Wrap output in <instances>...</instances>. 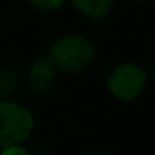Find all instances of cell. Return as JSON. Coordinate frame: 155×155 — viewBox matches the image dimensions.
Segmentation results:
<instances>
[{
    "label": "cell",
    "instance_id": "6",
    "mask_svg": "<svg viewBox=\"0 0 155 155\" xmlns=\"http://www.w3.org/2000/svg\"><path fill=\"white\" fill-rule=\"evenodd\" d=\"M20 87V75L14 67H0V100H12Z\"/></svg>",
    "mask_w": 155,
    "mask_h": 155
},
{
    "label": "cell",
    "instance_id": "7",
    "mask_svg": "<svg viewBox=\"0 0 155 155\" xmlns=\"http://www.w3.org/2000/svg\"><path fill=\"white\" fill-rule=\"evenodd\" d=\"M32 8L40 12H57L67 4L68 0H25Z\"/></svg>",
    "mask_w": 155,
    "mask_h": 155
},
{
    "label": "cell",
    "instance_id": "10",
    "mask_svg": "<svg viewBox=\"0 0 155 155\" xmlns=\"http://www.w3.org/2000/svg\"><path fill=\"white\" fill-rule=\"evenodd\" d=\"M84 155H105L102 152H88V153H84Z\"/></svg>",
    "mask_w": 155,
    "mask_h": 155
},
{
    "label": "cell",
    "instance_id": "8",
    "mask_svg": "<svg viewBox=\"0 0 155 155\" xmlns=\"http://www.w3.org/2000/svg\"><path fill=\"white\" fill-rule=\"evenodd\" d=\"M0 155H32V153L24 143H17V145H8V147L0 148Z\"/></svg>",
    "mask_w": 155,
    "mask_h": 155
},
{
    "label": "cell",
    "instance_id": "4",
    "mask_svg": "<svg viewBox=\"0 0 155 155\" xmlns=\"http://www.w3.org/2000/svg\"><path fill=\"white\" fill-rule=\"evenodd\" d=\"M58 72L54 67L47 57H38L28 65L25 72V84L32 94L38 95H48L57 85Z\"/></svg>",
    "mask_w": 155,
    "mask_h": 155
},
{
    "label": "cell",
    "instance_id": "1",
    "mask_svg": "<svg viewBox=\"0 0 155 155\" xmlns=\"http://www.w3.org/2000/svg\"><path fill=\"white\" fill-rule=\"evenodd\" d=\"M45 57L54 64L58 74H82L97 60V45L87 35L68 32L52 42Z\"/></svg>",
    "mask_w": 155,
    "mask_h": 155
},
{
    "label": "cell",
    "instance_id": "2",
    "mask_svg": "<svg viewBox=\"0 0 155 155\" xmlns=\"http://www.w3.org/2000/svg\"><path fill=\"white\" fill-rule=\"evenodd\" d=\"M148 72L143 65L134 60H124L115 64L105 78V88L108 95L117 102H135L148 88Z\"/></svg>",
    "mask_w": 155,
    "mask_h": 155
},
{
    "label": "cell",
    "instance_id": "3",
    "mask_svg": "<svg viewBox=\"0 0 155 155\" xmlns=\"http://www.w3.org/2000/svg\"><path fill=\"white\" fill-rule=\"evenodd\" d=\"M35 130V115L28 107L12 100H0V148L25 143Z\"/></svg>",
    "mask_w": 155,
    "mask_h": 155
},
{
    "label": "cell",
    "instance_id": "9",
    "mask_svg": "<svg viewBox=\"0 0 155 155\" xmlns=\"http://www.w3.org/2000/svg\"><path fill=\"white\" fill-rule=\"evenodd\" d=\"M127 2H132V4H145V2H150V0H127Z\"/></svg>",
    "mask_w": 155,
    "mask_h": 155
},
{
    "label": "cell",
    "instance_id": "5",
    "mask_svg": "<svg viewBox=\"0 0 155 155\" xmlns=\"http://www.w3.org/2000/svg\"><path fill=\"white\" fill-rule=\"evenodd\" d=\"M80 17L90 22H102L112 15L117 0H68Z\"/></svg>",
    "mask_w": 155,
    "mask_h": 155
}]
</instances>
